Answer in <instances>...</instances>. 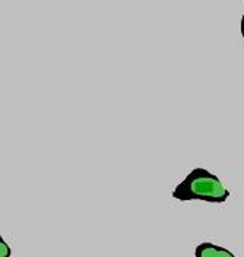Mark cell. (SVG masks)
<instances>
[{"label": "cell", "instance_id": "6da1fadb", "mask_svg": "<svg viewBox=\"0 0 244 257\" xmlns=\"http://www.w3.org/2000/svg\"><path fill=\"white\" fill-rule=\"evenodd\" d=\"M173 197L181 202L203 200L209 203H224L229 197V192L219 177L205 168H195L174 189Z\"/></svg>", "mask_w": 244, "mask_h": 257}, {"label": "cell", "instance_id": "7a4b0ae2", "mask_svg": "<svg viewBox=\"0 0 244 257\" xmlns=\"http://www.w3.org/2000/svg\"><path fill=\"white\" fill-rule=\"evenodd\" d=\"M195 257H235L229 250L212 242H202L196 247Z\"/></svg>", "mask_w": 244, "mask_h": 257}, {"label": "cell", "instance_id": "3957f363", "mask_svg": "<svg viewBox=\"0 0 244 257\" xmlns=\"http://www.w3.org/2000/svg\"><path fill=\"white\" fill-rule=\"evenodd\" d=\"M12 256V248L9 247V244L3 240V237L0 235V257H11Z\"/></svg>", "mask_w": 244, "mask_h": 257}, {"label": "cell", "instance_id": "277c9868", "mask_svg": "<svg viewBox=\"0 0 244 257\" xmlns=\"http://www.w3.org/2000/svg\"><path fill=\"white\" fill-rule=\"evenodd\" d=\"M241 37L244 38V14L241 16Z\"/></svg>", "mask_w": 244, "mask_h": 257}]
</instances>
